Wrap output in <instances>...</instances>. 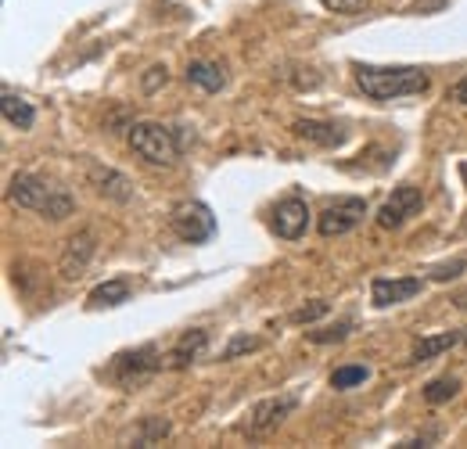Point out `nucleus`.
Masks as SVG:
<instances>
[{"mask_svg": "<svg viewBox=\"0 0 467 449\" xmlns=\"http://www.w3.org/2000/svg\"><path fill=\"white\" fill-rule=\"evenodd\" d=\"M259 345H263V341L255 335H234L231 341H227V349L220 352V360H237L241 352H255Z\"/></svg>", "mask_w": 467, "mask_h": 449, "instance_id": "nucleus-22", "label": "nucleus"}, {"mask_svg": "<svg viewBox=\"0 0 467 449\" xmlns=\"http://www.w3.org/2000/svg\"><path fill=\"white\" fill-rule=\"evenodd\" d=\"M292 133L302 137V141L320 144V148H342L346 137H349V130H342V126H335V122H320V119H295Z\"/></svg>", "mask_w": 467, "mask_h": 449, "instance_id": "nucleus-13", "label": "nucleus"}, {"mask_svg": "<svg viewBox=\"0 0 467 449\" xmlns=\"http://www.w3.org/2000/svg\"><path fill=\"white\" fill-rule=\"evenodd\" d=\"M467 270V259H450V263H442V266H435V270H431V274H428V277H431V281H453V277H461V274H464Z\"/></svg>", "mask_w": 467, "mask_h": 449, "instance_id": "nucleus-25", "label": "nucleus"}, {"mask_svg": "<svg viewBox=\"0 0 467 449\" xmlns=\"http://www.w3.org/2000/svg\"><path fill=\"white\" fill-rule=\"evenodd\" d=\"M461 226H464V234H467V213H464V224H461Z\"/></svg>", "mask_w": 467, "mask_h": 449, "instance_id": "nucleus-32", "label": "nucleus"}, {"mask_svg": "<svg viewBox=\"0 0 467 449\" xmlns=\"http://www.w3.org/2000/svg\"><path fill=\"white\" fill-rule=\"evenodd\" d=\"M457 392H461V381H457L453 374H446V378H435V381H428V385H424V402L442 406V402H450Z\"/></svg>", "mask_w": 467, "mask_h": 449, "instance_id": "nucleus-19", "label": "nucleus"}, {"mask_svg": "<svg viewBox=\"0 0 467 449\" xmlns=\"http://www.w3.org/2000/svg\"><path fill=\"white\" fill-rule=\"evenodd\" d=\"M166 435H170V421L166 417H148L144 428H140V435H137V446H151V443H159Z\"/></svg>", "mask_w": 467, "mask_h": 449, "instance_id": "nucleus-21", "label": "nucleus"}, {"mask_svg": "<svg viewBox=\"0 0 467 449\" xmlns=\"http://www.w3.org/2000/svg\"><path fill=\"white\" fill-rule=\"evenodd\" d=\"M464 345H467V335H464Z\"/></svg>", "mask_w": 467, "mask_h": 449, "instance_id": "nucleus-33", "label": "nucleus"}, {"mask_svg": "<svg viewBox=\"0 0 467 449\" xmlns=\"http://www.w3.org/2000/svg\"><path fill=\"white\" fill-rule=\"evenodd\" d=\"M166 79H170V72H166L162 65H155V68H148V76H144V90L151 94V90H159V87H166Z\"/></svg>", "mask_w": 467, "mask_h": 449, "instance_id": "nucleus-27", "label": "nucleus"}, {"mask_svg": "<svg viewBox=\"0 0 467 449\" xmlns=\"http://www.w3.org/2000/svg\"><path fill=\"white\" fill-rule=\"evenodd\" d=\"M87 183L109 202H119V205L133 202V180L126 172H119V169L105 166V162H94V159L87 162Z\"/></svg>", "mask_w": 467, "mask_h": 449, "instance_id": "nucleus-10", "label": "nucleus"}, {"mask_svg": "<svg viewBox=\"0 0 467 449\" xmlns=\"http://www.w3.org/2000/svg\"><path fill=\"white\" fill-rule=\"evenodd\" d=\"M327 11H335V15H359L367 4L363 0H320Z\"/></svg>", "mask_w": 467, "mask_h": 449, "instance_id": "nucleus-26", "label": "nucleus"}, {"mask_svg": "<svg viewBox=\"0 0 467 449\" xmlns=\"http://www.w3.org/2000/svg\"><path fill=\"white\" fill-rule=\"evenodd\" d=\"M122 302H130V281H122V277H112V281L98 284V287L87 295V306H90V309H116Z\"/></svg>", "mask_w": 467, "mask_h": 449, "instance_id": "nucleus-16", "label": "nucleus"}, {"mask_svg": "<svg viewBox=\"0 0 467 449\" xmlns=\"http://www.w3.org/2000/svg\"><path fill=\"white\" fill-rule=\"evenodd\" d=\"M352 76H356V87L370 101H396V98H410V94H424L431 87V76L417 65H363V61H352Z\"/></svg>", "mask_w": 467, "mask_h": 449, "instance_id": "nucleus-1", "label": "nucleus"}, {"mask_svg": "<svg viewBox=\"0 0 467 449\" xmlns=\"http://www.w3.org/2000/svg\"><path fill=\"white\" fill-rule=\"evenodd\" d=\"M170 224H173L176 237L187 245H205L216 237V216L205 202H180L170 213Z\"/></svg>", "mask_w": 467, "mask_h": 449, "instance_id": "nucleus-5", "label": "nucleus"}, {"mask_svg": "<svg viewBox=\"0 0 467 449\" xmlns=\"http://www.w3.org/2000/svg\"><path fill=\"white\" fill-rule=\"evenodd\" d=\"M130 148L148 166H173L176 155H180L176 133L162 122H133L130 126Z\"/></svg>", "mask_w": 467, "mask_h": 449, "instance_id": "nucleus-3", "label": "nucleus"}, {"mask_svg": "<svg viewBox=\"0 0 467 449\" xmlns=\"http://www.w3.org/2000/svg\"><path fill=\"white\" fill-rule=\"evenodd\" d=\"M205 345H209V331H202V328H194V331L180 335V341L170 349V367H173V371L191 367V363H194V360L205 352Z\"/></svg>", "mask_w": 467, "mask_h": 449, "instance_id": "nucleus-14", "label": "nucleus"}, {"mask_svg": "<svg viewBox=\"0 0 467 449\" xmlns=\"http://www.w3.org/2000/svg\"><path fill=\"white\" fill-rule=\"evenodd\" d=\"M367 216V202L363 198H335L320 216H317V230L320 237H342L363 224Z\"/></svg>", "mask_w": 467, "mask_h": 449, "instance_id": "nucleus-7", "label": "nucleus"}, {"mask_svg": "<svg viewBox=\"0 0 467 449\" xmlns=\"http://www.w3.org/2000/svg\"><path fill=\"white\" fill-rule=\"evenodd\" d=\"M159 367H162L159 349H155V345H140V349H126V352H119L116 360H112V367H109V378H112L116 385H122V389H130V385L151 378Z\"/></svg>", "mask_w": 467, "mask_h": 449, "instance_id": "nucleus-6", "label": "nucleus"}, {"mask_svg": "<svg viewBox=\"0 0 467 449\" xmlns=\"http://www.w3.org/2000/svg\"><path fill=\"white\" fill-rule=\"evenodd\" d=\"M0 112H4V119H7V126H15V130H33V122H36L33 105H29V101H22V98H18L11 87H4Z\"/></svg>", "mask_w": 467, "mask_h": 449, "instance_id": "nucleus-17", "label": "nucleus"}, {"mask_svg": "<svg viewBox=\"0 0 467 449\" xmlns=\"http://www.w3.org/2000/svg\"><path fill=\"white\" fill-rule=\"evenodd\" d=\"M295 410H298V392H281V395H270V399H259V402L248 410V421L241 424V435L263 439V435L277 432Z\"/></svg>", "mask_w": 467, "mask_h": 449, "instance_id": "nucleus-4", "label": "nucleus"}, {"mask_svg": "<svg viewBox=\"0 0 467 449\" xmlns=\"http://www.w3.org/2000/svg\"><path fill=\"white\" fill-rule=\"evenodd\" d=\"M352 331L349 320H342V324H335V328H320V331H309V341L313 345H331V341H346Z\"/></svg>", "mask_w": 467, "mask_h": 449, "instance_id": "nucleus-23", "label": "nucleus"}, {"mask_svg": "<svg viewBox=\"0 0 467 449\" xmlns=\"http://www.w3.org/2000/svg\"><path fill=\"white\" fill-rule=\"evenodd\" d=\"M187 83H194V87H202L209 94H220L227 87V72L216 61H191L187 65Z\"/></svg>", "mask_w": 467, "mask_h": 449, "instance_id": "nucleus-15", "label": "nucleus"}, {"mask_svg": "<svg viewBox=\"0 0 467 449\" xmlns=\"http://www.w3.org/2000/svg\"><path fill=\"white\" fill-rule=\"evenodd\" d=\"M461 176L467 180V162H461Z\"/></svg>", "mask_w": 467, "mask_h": 449, "instance_id": "nucleus-31", "label": "nucleus"}, {"mask_svg": "<svg viewBox=\"0 0 467 449\" xmlns=\"http://www.w3.org/2000/svg\"><path fill=\"white\" fill-rule=\"evenodd\" d=\"M367 378H370V367H363V363H346V367H338V371L331 374V389L346 392V389H356V385H363Z\"/></svg>", "mask_w": 467, "mask_h": 449, "instance_id": "nucleus-20", "label": "nucleus"}, {"mask_svg": "<svg viewBox=\"0 0 467 449\" xmlns=\"http://www.w3.org/2000/svg\"><path fill=\"white\" fill-rule=\"evenodd\" d=\"M94 252H98V234L94 230H76L68 241H65V252H61V277L65 281H76V277H83L87 274V266H90V259H94Z\"/></svg>", "mask_w": 467, "mask_h": 449, "instance_id": "nucleus-9", "label": "nucleus"}, {"mask_svg": "<svg viewBox=\"0 0 467 449\" xmlns=\"http://www.w3.org/2000/svg\"><path fill=\"white\" fill-rule=\"evenodd\" d=\"M453 302H457V309H467V287L457 295V298H453Z\"/></svg>", "mask_w": 467, "mask_h": 449, "instance_id": "nucleus-30", "label": "nucleus"}, {"mask_svg": "<svg viewBox=\"0 0 467 449\" xmlns=\"http://www.w3.org/2000/svg\"><path fill=\"white\" fill-rule=\"evenodd\" d=\"M450 0H413L410 4V11H420V15H428V11H442Z\"/></svg>", "mask_w": 467, "mask_h": 449, "instance_id": "nucleus-28", "label": "nucleus"}, {"mask_svg": "<svg viewBox=\"0 0 467 449\" xmlns=\"http://www.w3.org/2000/svg\"><path fill=\"white\" fill-rule=\"evenodd\" d=\"M327 309H331V306H327L324 298H317V302H309V306H302V309H295V313H292V317H288V320H292V324H313V320H320V317H327Z\"/></svg>", "mask_w": 467, "mask_h": 449, "instance_id": "nucleus-24", "label": "nucleus"}, {"mask_svg": "<svg viewBox=\"0 0 467 449\" xmlns=\"http://www.w3.org/2000/svg\"><path fill=\"white\" fill-rule=\"evenodd\" d=\"M450 101H457V105H464V109H467V76H464V79H457V83L450 87Z\"/></svg>", "mask_w": 467, "mask_h": 449, "instance_id": "nucleus-29", "label": "nucleus"}, {"mask_svg": "<svg viewBox=\"0 0 467 449\" xmlns=\"http://www.w3.org/2000/svg\"><path fill=\"white\" fill-rule=\"evenodd\" d=\"M461 341H464L461 331H442V335L420 338V341L413 345V352H410V363H428V360H435L439 352H446V349H453V345H461Z\"/></svg>", "mask_w": 467, "mask_h": 449, "instance_id": "nucleus-18", "label": "nucleus"}, {"mask_svg": "<svg viewBox=\"0 0 467 449\" xmlns=\"http://www.w3.org/2000/svg\"><path fill=\"white\" fill-rule=\"evenodd\" d=\"M424 209V191L417 187V183H400L396 191H392V198L378 209V226L381 230H400V226L407 224L410 216H417Z\"/></svg>", "mask_w": 467, "mask_h": 449, "instance_id": "nucleus-8", "label": "nucleus"}, {"mask_svg": "<svg viewBox=\"0 0 467 449\" xmlns=\"http://www.w3.org/2000/svg\"><path fill=\"white\" fill-rule=\"evenodd\" d=\"M7 194L18 209H29V213H40L47 216L51 224H61L65 216H72L76 209V198L58 187V183H47L44 176H33V172H15L11 183H7Z\"/></svg>", "mask_w": 467, "mask_h": 449, "instance_id": "nucleus-2", "label": "nucleus"}, {"mask_svg": "<svg viewBox=\"0 0 467 449\" xmlns=\"http://www.w3.org/2000/svg\"><path fill=\"white\" fill-rule=\"evenodd\" d=\"M306 226H309V205H306L302 198H285V202L274 205V213H270V230H274L277 237L298 241V237L306 234Z\"/></svg>", "mask_w": 467, "mask_h": 449, "instance_id": "nucleus-11", "label": "nucleus"}, {"mask_svg": "<svg viewBox=\"0 0 467 449\" xmlns=\"http://www.w3.org/2000/svg\"><path fill=\"white\" fill-rule=\"evenodd\" d=\"M424 284L420 277H374L370 281V302L378 309H389V306H400V302H410Z\"/></svg>", "mask_w": 467, "mask_h": 449, "instance_id": "nucleus-12", "label": "nucleus"}]
</instances>
